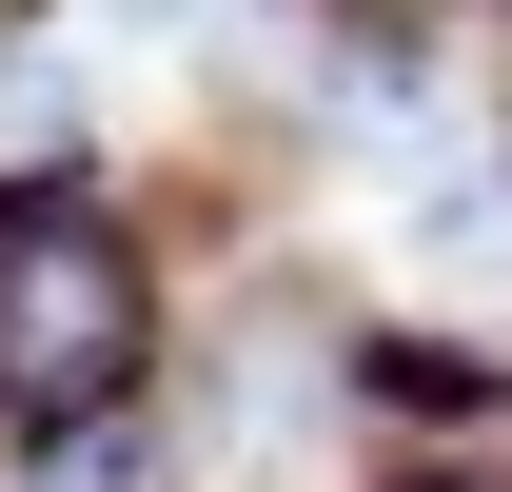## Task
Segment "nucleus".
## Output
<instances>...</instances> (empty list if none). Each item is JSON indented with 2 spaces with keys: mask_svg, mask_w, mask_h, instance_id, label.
Instances as JSON below:
<instances>
[{
  "mask_svg": "<svg viewBox=\"0 0 512 492\" xmlns=\"http://www.w3.org/2000/svg\"><path fill=\"white\" fill-rule=\"evenodd\" d=\"M138 374H158V256L119 237L99 178H20L0 197V433L79 453L138 414Z\"/></svg>",
  "mask_w": 512,
  "mask_h": 492,
  "instance_id": "1",
  "label": "nucleus"
},
{
  "mask_svg": "<svg viewBox=\"0 0 512 492\" xmlns=\"http://www.w3.org/2000/svg\"><path fill=\"white\" fill-rule=\"evenodd\" d=\"M375 20H394V40H493L512 0H375Z\"/></svg>",
  "mask_w": 512,
  "mask_h": 492,
  "instance_id": "2",
  "label": "nucleus"
},
{
  "mask_svg": "<svg viewBox=\"0 0 512 492\" xmlns=\"http://www.w3.org/2000/svg\"><path fill=\"white\" fill-rule=\"evenodd\" d=\"M119 20H197V0H119Z\"/></svg>",
  "mask_w": 512,
  "mask_h": 492,
  "instance_id": "3",
  "label": "nucleus"
}]
</instances>
